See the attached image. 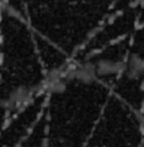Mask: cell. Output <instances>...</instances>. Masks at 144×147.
Listing matches in <instances>:
<instances>
[{"instance_id":"6da1fadb","label":"cell","mask_w":144,"mask_h":147,"mask_svg":"<svg viewBox=\"0 0 144 147\" xmlns=\"http://www.w3.org/2000/svg\"><path fill=\"white\" fill-rule=\"evenodd\" d=\"M7 1H8V0H0V7L3 8L5 4H7Z\"/></svg>"},{"instance_id":"7a4b0ae2","label":"cell","mask_w":144,"mask_h":147,"mask_svg":"<svg viewBox=\"0 0 144 147\" xmlns=\"http://www.w3.org/2000/svg\"><path fill=\"white\" fill-rule=\"evenodd\" d=\"M0 14H1V7H0Z\"/></svg>"}]
</instances>
